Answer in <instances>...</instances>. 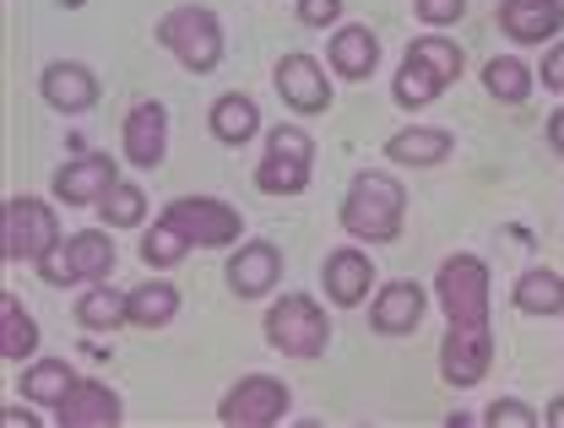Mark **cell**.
I'll return each mask as SVG.
<instances>
[{"mask_svg":"<svg viewBox=\"0 0 564 428\" xmlns=\"http://www.w3.org/2000/svg\"><path fill=\"white\" fill-rule=\"evenodd\" d=\"M402 212H408V190L375 168L352 174V190L343 201V228L364 244H391L402 233Z\"/></svg>","mask_w":564,"mask_h":428,"instance_id":"1","label":"cell"},{"mask_svg":"<svg viewBox=\"0 0 564 428\" xmlns=\"http://www.w3.org/2000/svg\"><path fill=\"white\" fill-rule=\"evenodd\" d=\"M456 76H462V50H456L451 39H440V33L413 39V44H408V61H402V72H397V103H402V109H423V103L440 98Z\"/></svg>","mask_w":564,"mask_h":428,"instance_id":"2","label":"cell"},{"mask_svg":"<svg viewBox=\"0 0 564 428\" xmlns=\"http://www.w3.org/2000/svg\"><path fill=\"white\" fill-rule=\"evenodd\" d=\"M158 44L185 66V72H212L223 61V22L212 6H174L158 22Z\"/></svg>","mask_w":564,"mask_h":428,"instance_id":"3","label":"cell"},{"mask_svg":"<svg viewBox=\"0 0 564 428\" xmlns=\"http://www.w3.org/2000/svg\"><path fill=\"white\" fill-rule=\"evenodd\" d=\"M267 337L288 358H321L326 342H332V320L310 293H282L272 304V315H267Z\"/></svg>","mask_w":564,"mask_h":428,"instance_id":"4","label":"cell"},{"mask_svg":"<svg viewBox=\"0 0 564 428\" xmlns=\"http://www.w3.org/2000/svg\"><path fill=\"white\" fill-rule=\"evenodd\" d=\"M0 250L6 261H44L50 250H61V217L50 212L39 196H17L0 212Z\"/></svg>","mask_w":564,"mask_h":428,"instance_id":"5","label":"cell"},{"mask_svg":"<svg viewBox=\"0 0 564 428\" xmlns=\"http://www.w3.org/2000/svg\"><path fill=\"white\" fill-rule=\"evenodd\" d=\"M440 309L451 315V326H489V266L478 255H451L440 266Z\"/></svg>","mask_w":564,"mask_h":428,"instance_id":"6","label":"cell"},{"mask_svg":"<svg viewBox=\"0 0 564 428\" xmlns=\"http://www.w3.org/2000/svg\"><path fill=\"white\" fill-rule=\"evenodd\" d=\"M310 168H315V142L299 125H278L267 136V157L256 168V185L267 196H299L310 185Z\"/></svg>","mask_w":564,"mask_h":428,"instance_id":"7","label":"cell"},{"mask_svg":"<svg viewBox=\"0 0 564 428\" xmlns=\"http://www.w3.org/2000/svg\"><path fill=\"white\" fill-rule=\"evenodd\" d=\"M163 222H174L191 244H202V250H223V244H234L239 233H245V217L234 212L228 201H217V196H185V201H169V212Z\"/></svg>","mask_w":564,"mask_h":428,"instance_id":"8","label":"cell"},{"mask_svg":"<svg viewBox=\"0 0 564 428\" xmlns=\"http://www.w3.org/2000/svg\"><path fill=\"white\" fill-rule=\"evenodd\" d=\"M288 413V385L272 374H245L223 402H217V418L228 428H267Z\"/></svg>","mask_w":564,"mask_h":428,"instance_id":"9","label":"cell"},{"mask_svg":"<svg viewBox=\"0 0 564 428\" xmlns=\"http://www.w3.org/2000/svg\"><path fill=\"white\" fill-rule=\"evenodd\" d=\"M494 363V337L489 326H451L445 348H440V374L456 385V391H473Z\"/></svg>","mask_w":564,"mask_h":428,"instance_id":"10","label":"cell"},{"mask_svg":"<svg viewBox=\"0 0 564 428\" xmlns=\"http://www.w3.org/2000/svg\"><path fill=\"white\" fill-rule=\"evenodd\" d=\"M115 185V157L109 152H76L66 168L55 174V196L66 207H93L104 201V190Z\"/></svg>","mask_w":564,"mask_h":428,"instance_id":"11","label":"cell"},{"mask_svg":"<svg viewBox=\"0 0 564 428\" xmlns=\"http://www.w3.org/2000/svg\"><path fill=\"white\" fill-rule=\"evenodd\" d=\"M278 277H282V250L278 244H267V239L239 244L234 261H228V287H234L239 298H261V293H272Z\"/></svg>","mask_w":564,"mask_h":428,"instance_id":"12","label":"cell"},{"mask_svg":"<svg viewBox=\"0 0 564 428\" xmlns=\"http://www.w3.org/2000/svg\"><path fill=\"white\" fill-rule=\"evenodd\" d=\"M499 28L516 44H549V39H560L564 6L560 0H505L499 6Z\"/></svg>","mask_w":564,"mask_h":428,"instance_id":"13","label":"cell"},{"mask_svg":"<svg viewBox=\"0 0 564 428\" xmlns=\"http://www.w3.org/2000/svg\"><path fill=\"white\" fill-rule=\"evenodd\" d=\"M55 418H61V428H115L126 418V407H120V396H115L109 385L76 380V391L55 407Z\"/></svg>","mask_w":564,"mask_h":428,"instance_id":"14","label":"cell"},{"mask_svg":"<svg viewBox=\"0 0 564 428\" xmlns=\"http://www.w3.org/2000/svg\"><path fill=\"white\" fill-rule=\"evenodd\" d=\"M278 92L288 98V109H299V114H321L332 103V81H326V72L310 55H282Z\"/></svg>","mask_w":564,"mask_h":428,"instance_id":"15","label":"cell"},{"mask_svg":"<svg viewBox=\"0 0 564 428\" xmlns=\"http://www.w3.org/2000/svg\"><path fill=\"white\" fill-rule=\"evenodd\" d=\"M163 152H169V114H163V103L147 98V103H137L126 114V157L137 168H158Z\"/></svg>","mask_w":564,"mask_h":428,"instance_id":"16","label":"cell"},{"mask_svg":"<svg viewBox=\"0 0 564 428\" xmlns=\"http://www.w3.org/2000/svg\"><path fill=\"white\" fill-rule=\"evenodd\" d=\"M39 92H44L50 109L82 114V109L98 103V76L87 72V66H76V61H61V66H50V72L39 76Z\"/></svg>","mask_w":564,"mask_h":428,"instance_id":"17","label":"cell"},{"mask_svg":"<svg viewBox=\"0 0 564 428\" xmlns=\"http://www.w3.org/2000/svg\"><path fill=\"white\" fill-rule=\"evenodd\" d=\"M369 287H375V261L364 255V250H332L326 255V298L332 304H343V309H352V304H364L369 298Z\"/></svg>","mask_w":564,"mask_h":428,"instance_id":"18","label":"cell"},{"mask_svg":"<svg viewBox=\"0 0 564 428\" xmlns=\"http://www.w3.org/2000/svg\"><path fill=\"white\" fill-rule=\"evenodd\" d=\"M419 320H423V287L419 283H391L375 293L369 326H375L380 337H408V331H419Z\"/></svg>","mask_w":564,"mask_h":428,"instance_id":"19","label":"cell"},{"mask_svg":"<svg viewBox=\"0 0 564 428\" xmlns=\"http://www.w3.org/2000/svg\"><path fill=\"white\" fill-rule=\"evenodd\" d=\"M61 255H66V283H104L109 272H115V239L109 233H70L66 244H61Z\"/></svg>","mask_w":564,"mask_h":428,"instance_id":"20","label":"cell"},{"mask_svg":"<svg viewBox=\"0 0 564 428\" xmlns=\"http://www.w3.org/2000/svg\"><path fill=\"white\" fill-rule=\"evenodd\" d=\"M326 61H332V72L348 76V81H364V76H375L380 66V39L364 28V22H352V28H337V39H332V50H326Z\"/></svg>","mask_w":564,"mask_h":428,"instance_id":"21","label":"cell"},{"mask_svg":"<svg viewBox=\"0 0 564 428\" xmlns=\"http://www.w3.org/2000/svg\"><path fill=\"white\" fill-rule=\"evenodd\" d=\"M70 391H76V374H70V363H61V358L28 363V369H22V380H17V396H28V402H33V407H44V413H55Z\"/></svg>","mask_w":564,"mask_h":428,"instance_id":"22","label":"cell"},{"mask_svg":"<svg viewBox=\"0 0 564 428\" xmlns=\"http://www.w3.org/2000/svg\"><path fill=\"white\" fill-rule=\"evenodd\" d=\"M256 131H261V109H256L245 92H223V98L212 103V136H217V142L245 146Z\"/></svg>","mask_w":564,"mask_h":428,"instance_id":"23","label":"cell"},{"mask_svg":"<svg viewBox=\"0 0 564 428\" xmlns=\"http://www.w3.org/2000/svg\"><path fill=\"white\" fill-rule=\"evenodd\" d=\"M391 163H408V168H429L440 157H451V131H434V125H413V131H397L386 142Z\"/></svg>","mask_w":564,"mask_h":428,"instance_id":"24","label":"cell"},{"mask_svg":"<svg viewBox=\"0 0 564 428\" xmlns=\"http://www.w3.org/2000/svg\"><path fill=\"white\" fill-rule=\"evenodd\" d=\"M76 320H82L87 331H115V326L131 320V293H115V287H104V283H87V293L76 298Z\"/></svg>","mask_w":564,"mask_h":428,"instance_id":"25","label":"cell"},{"mask_svg":"<svg viewBox=\"0 0 564 428\" xmlns=\"http://www.w3.org/2000/svg\"><path fill=\"white\" fill-rule=\"evenodd\" d=\"M516 309L521 315H560L564 309V277H554V272H527L521 283H516Z\"/></svg>","mask_w":564,"mask_h":428,"instance_id":"26","label":"cell"},{"mask_svg":"<svg viewBox=\"0 0 564 428\" xmlns=\"http://www.w3.org/2000/svg\"><path fill=\"white\" fill-rule=\"evenodd\" d=\"M484 87H489L499 103H527V98H532V72H527V61L499 55V61L484 66Z\"/></svg>","mask_w":564,"mask_h":428,"instance_id":"27","label":"cell"},{"mask_svg":"<svg viewBox=\"0 0 564 428\" xmlns=\"http://www.w3.org/2000/svg\"><path fill=\"white\" fill-rule=\"evenodd\" d=\"M39 348V326L17 298H0V358H28Z\"/></svg>","mask_w":564,"mask_h":428,"instance_id":"28","label":"cell"},{"mask_svg":"<svg viewBox=\"0 0 564 428\" xmlns=\"http://www.w3.org/2000/svg\"><path fill=\"white\" fill-rule=\"evenodd\" d=\"M180 315V287L174 283H147L131 293V320L137 326H169Z\"/></svg>","mask_w":564,"mask_h":428,"instance_id":"29","label":"cell"},{"mask_svg":"<svg viewBox=\"0 0 564 428\" xmlns=\"http://www.w3.org/2000/svg\"><path fill=\"white\" fill-rule=\"evenodd\" d=\"M98 212H104L109 228H137L141 217H147V196H141V185H131V179H115V185L104 190Z\"/></svg>","mask_w":564,"mask_h":428,"instance_id":"30","label":"cell"},{"mask_svg":"<svg viewBox=\"0 0 564 428\" xmlns=\"http://www.w3.org/2000/svg\"><path fill=\"white\" fill-rule=\"evenodd\" d=\"M185 250H191V239L174 228V222H152L147 228V239H141V255H147V266H180L185 261Z\"/></svg>","mask_w":564,"mask_h":428,"instance_id":"31","label":"cell"},{"mask_svg":"<svg viewBox=\"0 0 564 428\" xmlns=\"http://www.w3.org/2000/svg\"><path fill=\"white\" fill-rule=\"evenodd\" d=\"M484 424L489 428H532L538 424V413H532V407H521V402H494L489 413H484Z\"/></svg>","mask_w":564,"mask_h":428,"instance_id":"32","label":"cell"},{"mask_svg":"<svg viewBox=\"0 0 564 428\" xmlns=\"http://www.w3.org/2000/svg\"><path fill=\"white\" fill-rule=\"evenodd\" d=\"M413 6H419V17L429 28H451V22L467 17V0H413Z\"/></svg>","mask_w":564,"mask_h":428,"instance_id":"33","label":"cell"},{"mask_svg":"<svg viewBox=\"0 0 564 428\" xmlns=\"http://www.w3.org/2000/svg\"><path fill=\"white\" fill-rule=\"evenodd\" d=\"M337 11H343V0H299V22H310V28L337 22Z\"/></svg>","mask_w":564,"mask_h":428,"instance_id":"34","label":"cell"},{"mask_svg":"<svg viewBox=\"0 0 564 428\" xmlns=\"http://www.w3.org/2000/svg\"><path fill=\"white\" fill-rule=\"evenodd\" d=\"M543 81H549L554 92H564V44L549 50V61H543Z\"/></svg>","mask_w":564,"mask_h":428,"instance_id":"35","label":"cell"},{"mask_svg":"<svg viewBox=\"0 0 564 428\" xmlns=\"http://www.w3.org/2000/svg\"><path fill=\"white\" fill-rule=\"evenodd\" d=\"M549 142H554V152L564 157V109H554V120H549Z\"/></svg>","mask_w":564,"mask_h":428,"instance_id":"36","label":"cell"},{"mask_svg":"<svg viewBox=\"0 0 564 428\" xmlns=\"http://www.w3.org/2000/svg\"><path fill=\"white\" fill-rule=\"evenodd\" d=\"M6 424H11V428H28V424H39V418H33L28 407H6Z\"/></svg>","mask_w":564,"mask_h":428,"instance_id":"37","label":"cell"},{"mask_svg":"<svg viewBox=\"0 0 564 428\" xmlns=\"http://www.w3.org/2000/svg\"><path fill=\"white\" fill-rule=\"evenodd\" d=\"M549 428H564V396L554 402V407H549Z\"/></svg>","mask_w":564,"mask_h":428,"instance_id":"38","label":"cell"}]
</instances>
